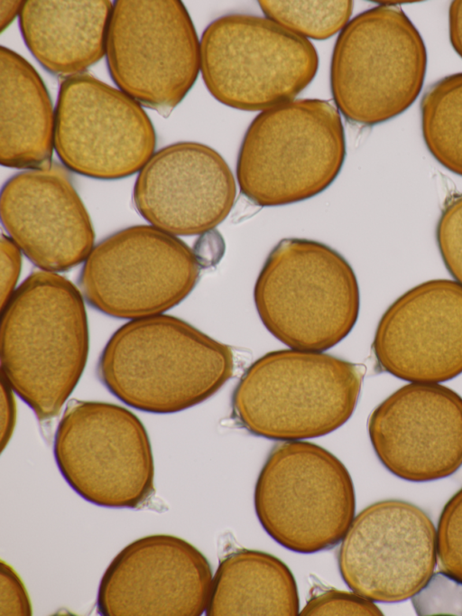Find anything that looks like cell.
<instances>
[{"label":"cell","instance_id":"cb8c5ba5","mask_svg":"<svg viewBox=\"0 0 462 616\" xmlns=\"http://www.w3.org/2000/svg\"><path fill=\"white\" fill-rule=\"evenodd\" d=\"M436 530L438 565L462 583V488L443 507Z\"/></svg>","mask_w":462,"mask_h":616},{"label":"cell","instance_id":"52a82bcc","mask_svg":"<svg viewBox=\"0 0 462 616\" xmlns=\"http://www.w3.org/2000/svg\"><path fill=\"white\" fill-rule=\"evenodd\" d=\"M254 499L266 533L300 554L336 546L356 512L355 488L346 466L325 448L304 441L273 447L258 475Z\"/></svg>","mask_w":462,"mask_h":616},{"label":"cell","instance_id":"4fadbf2b","mask_svg":"<svg viewBox=\"0 0 462 616\" xmlns=\"http://www.w3.org/2000/svg\"><path fill=\"white\" fill-rule=\"evenodd\" d=\"M337 564L346 584L373 602L412 598L438 564L437 530L418 506L400 499L373 503L356 516Z\"/></svg>","mask_w":462,"mask_h":616},{"label":"cell","instance_id":"2e32d148","mask_svg":"<svg viewBox=\"0 0 462 616\" xmlns=\"http://www.w3.org/2000/svg\"><path fill=\"white\" fill-rule=\"evenodd\" d=\"M373 351L382 370L411 383L439 384L462 373V285L421 283L381 317Z\"/></svg>","mask_w":462,"mask_h":616},{"label":"cell","instance_id":"4316f807","mask_svg":"<svg viewBox=\"0 0 462 616\" xmlns=\"http://www.w3.org/2000/svg\"><path fill=\"white\" fill-rule=\"evenodd\" d=\"M300 615H383V612L373 601L355 592L329 589L312 596Z\"/></svg>","mask_w":462,"mask_h":616},{"label":"cell","instance_id":"e0dca14e","mask_svg":"<svg viewBox=\"0 0 462 616\" xmlns=\"http://www.w3.org/2000/svg\"><path fill=\"white\" fill-rule=\"evenodd\" d=\"M236 197L234 174L215 149L178 142L157 151L133 191L138 213L173 236L206 234L229 215Z\"/></svg>","mask_w":462,"mask_h":616},{"label":"cell","instance_id":"7a4b0ae2","mask_svg":"<svg viewBox=\"0 0 462 616\" xmlns=\"http://www.w3.org/2000/svg\"><path fill=\"white\" fill-rule=\"evenodd\" d=\"M231 348L189 323L164 314L132 320L104 348L97 373L126 405L171 414L217 392L234 373Z\"/></svg>","mask_w":462,"mask_h":616},{"label":"cell","instance_id":"d4e9b609","mask_svg":"<svg viewBox=\"0 0 462 616\" xmlns=\"http://www.w3.org/2000/svg\"><path fill=\"white\" fill-rule=\"evenodd\" d=\"M436 241L446 268L462 285V193L453 195L444 205Z\"/></svg>","mask_w":462,"mask_h":616},{"label":"cell","instance_id":"7402d4cb","mask_svg":"<svg viewBox=\"0 0 462 616\" xmlns=\"http://www.w3.org/2000/svg\"><path fill=\"white\" fill-rule=\"evenodd\" d=\"M421 130L435 160L462 176V72L430 85L420 101Z\"/></svg>","mask_w":462,"mask_h":616},{"label":"cell","instance_id":"277c9868","mask_svg":"<svg viewBox=\"0 0 462 616\" xmlns=\"http://www.w3.org/2000/svg\"><path fill=\"white\" fill-rule=\"evenodd\" d=\"M346 158L339 111L327 100H291L263 110L248 126L237 155L236 181L254 205L276 207L328 188Z\"/></svg>","mask_w":462,"mask_h":616},{"label":"cell","instance_id":"8992f818","mask_svg":"<svg viewBox=\"0 0 462 616\" xmlns=\"http://www.w3.org/2000/svg\"><path fill=\"white\" fill-rule=\"evenodd\" d=\"M424 42L398 5L355 16L335 43L330 87L336 107L356 124L374 126L409 108L423 86Z\"/></svg>","mask_w":462,"mask_h":616},{"label":"cell","instance_id":"ac0fdd59","mask_svg":"<svg viewBox=\"0 0 462 616\" xmlns=\"http://www.w3.org/2000/svg\"><path fill=\"white\" fill-rule=\"evenodd\" d=\"M0 212L7 236L44 271L69 270L93 248L88 213L60 165L25 170L9 178L1 190Z\"/></svg>","mask_w":462,"mask_h":616},{"label":"cell","instance_id":"ffe728a7","mask_svg":"<svg viewBox=\"0 0 462 616\" xmlns=\"http://www.w3.org/2000/svg\"><path fill=\"white\" fill-rule=\"evenodd\" d=\"M55 112L36 70L0 47V163L16 169L51 165Z\"/></svg>","mask_w":462,"mask_h":616},{"label":"cell","instance_id":"30bf717a","mask_svg":"<svg viewBox=\"0 0 462 616\" xmlns=\"http://www.w3.org/2000/svg\"><path fill=\"white\" fill-rule=\"evenodd\" d=\"M106 56L117 88L163 117L182 101L200 70V42L179 0H117Z\"/></svg>","mask_w":462,"mask_h":616},{"label":"cell","instance_id":"3957f363","mask_svg":"<svg viewBox=\"0 0 462 616\" xmlns=\"http://www.w3.org/2000/svg\"><path fill=\"white\" fill-rule=\"evenodd\" d=\"M363 378L357 364L321 351H271L239 379L232 416L252 434L271 440L323 436L351 417Z\"/></svg>","mask_w":462,"mask_h":616},{"label":"cell","instance_id":"9c48e42d","mask_svg":"<svg viewBox=\"0 0 462 616\" xmlns=\"http://www.w3.org/2000/svg\"><path fill=\"white\" fill-rule=\"evenodd\" d=\"M58 468L87 501L137 509L154 491L150 440L138 417L117 405L70 401L53 443Z\"/></svg>","mask_w":462,"mask_h":616},{"label":"cell","instance_id":"5bb4252c","mask_svg":"<svg viewBox=\"0 0 462 616\" xmlns=\"http://www.w3.org/2000/svg\"><path fill=\"white\" fill-rule=\"evenodd\" d=\"M367 431L380 462L403 481H434L462 466V397L448 387H400L373 410Z\"/></svg>","mask_w":462,"mask_h":616},{"label":"cell","instance_id":"484cf974","mask_svg":"<svg viewBox=\"0 0 462 616\" xmlns=\"http://www.w3.org/2000/svg\"><path fill=\"white\" fill-rule=\"evenodd\" d=\"M412 604L420 615H462V583L440 570L412 597Z\"/></svg>","mask_w":462,"mask_h":616},{"label":"cell","instance_id":"ba28073f","mask_svg":"<svg viewBox=\"0 0 462 616\" xmlns=\"http://www.w3.org/2000/svg\"><path fill=\"white\" fill-rule=\"evenodd\" d=\"M314 45L267 17L230 14L211 22L200 40V71L209 93L239 110L291 101L314 79Z\"/></svg>","mask_w":462,"mask_h":616},{"label":"cell","instance_id":"f546056e","mask_svg":"<svg viewBox=\"0 0 462 616\" xmlns=\"http://www.w3.org/2000/svg\"><path fill=\"white\" fill-rule=\"evenodd\" d=\"M12 387L1 379V446L2 450L9 442L15 423V403Z\"/></svg>","mask_w":462,"mask_h":616},{"label":"cell","instance_id":"44dd1931","mask_svg":"<svg viewBox=\"0 0 462 616\" xmlns=\"http://www.w3.org/2000/svg\"><path fill=\"white\" fill-rule=\"evenodd\" d=\"M206 614L298 615L300 600L293 574L273 555L236 549L218 565Z\"/></svg>","mask_w":462,"mask_h":616},{"label":"cell","instance_id":"83f0119b","mask_svg":"<svg viewBox=\"0 0 462 616\" xmlns=\"http://www.w3.org/2000/svg\"><path fill=\"white\" fill-rule=\"evenodd\" d=\"M32 605L26 589L12 566L1 561L0 615H31Z\"/></svg>","mask_w":462,"mask_h":616},{"label":"cell","instance_id":"f1b7e54d","mask_svg":"<svg viewBox=\"0 0 462 616\" xmlns=\"http://www.w3.org/2000/svg\"><path fill=\"white\" fill-rule=\"evenodd\" d=\"M1 252V309L15 291L21 266V250L16 244L4 234L0 241Z\"/></svg>","mask_w":462,"mask_h":616},{"label":"cell","instance_id":"7c38bea8","mask_svg":"<svg viewBox=\"0 0 462 616\" xmlns=\"http://www.w3.org/2000/svg\"><path fill=\"white\" fill-rule=\"evenodd\" d=\"M156 135L142 105L88 73L64 79L55 108L54 149L79 174L130 176L153 155Z\"/></svg>","mask_w":462,"mask_h":616},{"label":"cell","instance_id":"9a60e30c","mask_svg":"<svg viewBox=\"0 0 462 616\" xmlns=\"http://www.w3.org/2000/svg\"><path fill=\"white\" fill-rule=\"evenodd\" d=\"M213 574L204 555L182 538L152 535L126 546L106 568L97 607L104 616H199Z\"/></svg>","mask_w":462,"mask_h":616},{"label":"cell","instance_id":"8fae6325","mask_svg":"<svg viewBox=\"0 0 462 616\" xmlns=\"http://www.w3.org/2000/svg\"><path fill=\"white\" fill-rule=\"evenodd\" d=\"M201 265L183 241L155 227L138 225L100 241L79 275L85 300L116 318L158 315L194 289Z\"/></svg>","mask_w":462,"mask_h":616},{"label":"cell","instance_id":"6da1fadb","mask_svg":"<svg viewBox=\"0 0 462 616\" xmlns=\"http://www.w3.org/2000/svg\"><path fill=\"white\" fill-rule=\"evenodd\" d=\"M0 339L2 378L39 420L55 417L88 358L81 292L57 273L33 272L2 309Z\"/></svg>","mask_w":462,"mask_h":616},{"label":"cell","instance_id":"603a6c76","mask_svg":"<svg viewBox=\"0 0 462 616\" xmlns=\"http://www.w3.org/2000/svg\"><path fill=\"white\" fill-rule=\"evenodd\" d=\"M264 15L291 32L314 40H325L349 22V0H263L258 2Z\"/></svg>","mask_w":462,"mask_h":616},{"label":"cell","instance_id":"5b68a950","mask_svg":"<svg viewBox=\"0 0 462 616\" xmlns=\"http://www.w3.org/2000/svg\"><path fill=\"white\" fill-rule=\"evenodd\" d=\"M257 313L268 331L291 349L327 350L356 325L360 294L356 274L331 247L307 238L278 242L254 288Z\"/></svg>","mask_w":462,"mask_h":616},{"label":"cell","instance_id":"4dcf8cb0","mask_svg":"<svg viewBox=\"0 0 462 616\" xmlns=\"http://www.w3.org/2000/svg\"><path fill=\"white\" fill-rule=\"evenodd\" d=\"M449 40L462 58V0L452 1L448 9Z\"/></svg>","mask_w":462,"mask_h":616},{"label":"cell","instance_id":"d6986e66","mask_svg":"<svg viewBox=\"0 0 462 616\" xmlns=\"http://www.w3.org/2000/svg\"><path fill=\"white\" fill-rule=\"evenodd\" d=\"M109 0H29L19 13L23 39L51 74H82L106 54Z\"/></svg>","mask_w":462,"mask_h":616},{"label":"cell","instance_id":"1f68e13d","mask_svg":"<svg viewBox=\"0 0 462 616\" xmlns=\"http://www.w3.org/2000/svg\"><path fill=\"white\" fill-rule=\"evenodd\" d=\"M22 1H0V32L2 33L14 19L23 7Z\"/></svg>","mask_w":462,"mask_h":616}]
</instances>
